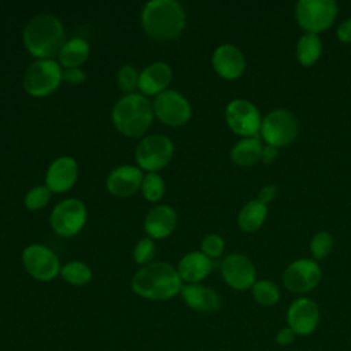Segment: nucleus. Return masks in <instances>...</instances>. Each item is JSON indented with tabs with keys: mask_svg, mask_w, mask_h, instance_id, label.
I'll return each instance as SVG.
<instances>
[{
	"mask_svg": "<svg viewBox=\"0 0 351 351\" xmlns=\"http://www.w3.org/2000/svg\"><path fill=\"white\" fill-rule=\"evenodd\" d=\"M134 293L148 300H167L181 292V278L171 265L152 262L143 266L132 277Z\"/></svg>",
	"mask_w": 351,
	"mask_h": 351,
	"instance_id": "nucleus-1",
	"label": "nucleus"
},
{
	"mask_svg": "<svg viewBox=\"0 0 351 351\" xmlns=\"http://www.w3.org/2000/svg\"><path fill=\"white\" fill-rule=\"evenodd\" d=\"M184 7L176 0H151L141 11V25L145 33L159 41L178 37L185 27Z\"/></svg>",
	"mask_w": 351,
	"mask_h": 351,
	"instance_id": "nucleus-2",
	"label": "nucleus"
},
{
	"mask_svg": "<svg viewBox=\"0 0 351 351\" xmlns=\"http://www.w3.org/2000/svg\"><path fill=\"white\" fill-rule=\"evenodd\" d=\"M22 36L25 48L40 59H51L66 43L60 19L51 14H38L30 18Z\"/></svg>",
	"mask_w": 351,
	"mask_h": 351,
	"instance_id": "nucleus-3",
	"label": "nucleus"
},
{
	"mask_svg": "<svg viewBox=\"0 0 351 351\" xmlns=\"http://www.w3.org/2000/svg\"><path fill=\"white\" fill-rule=\"evenodd\" d=\"M154 110L151 101L141 93L121 97L112 107L111 119L119 133L128 137L144 134L152 123Z\"/></svg>",
	"mask_w": 351,
	"mask_h": 351,
	"instance_id": "nucleus-4",
	"label": "nucleus"
},
{
	"mask_svg": "<svg viewBox=\"0 0 351 351\" xmlns=\"http://www.w3.org/2000/svg\"><path fill=\"white\" fill-rule=\"evenodd\" d=\"M337 15V4L333 0H300L295 7V16L307 33H319L329 27Z\"/></svg>",
	"mask_w": 351,
	"mask_h": 351,
	"instance_id": "nucleus-5",
	"label": "nucleus"
},
{
	"mask_svg": "<svg viewBox=\"0 0 351 351\" xmlns=\"http://www.w3.org/2000/svg\"><path fill=\"white\" fill-rule=\"evenodd\" d=\"M60 66L52 59H38L25 71L23 88L32 96H47L52 93L63 80Z\"/></svg>",
	"mask_w": 351,
	"mask_h": 351,
	"instance_id": "nucleus-6",
	"label": "nucleus"
},
{
	"mask_svg": "<svg viewBox=\"0 0 351 351\" xmlns=\"http://www.w3.org/2000/svg\"><path fill=\"white\" fill-rule=\"evenodd\" d=\"M298 132V118L288 110H273L262 119L261 134L269 145L277 148L288 145L296 138Z\"/></svg>",
	"mask_w": 351,
	"mask_h": 351,
	"instance_id": "nucleus-7",
	"label": "nucleus"
},
{
	"mask_svg": "<svg viewBox=\"0 0 351 351\" xmlns=\"http://www.w3.org/2000/svg\"><path fill=\"white\" fill-rule=\"evenodd\" d=\"M173 151V141L167 136L149 134L136 147L134 158L141 169L148 170V173H155L170 162Z\"/></svg>",
	"mask_w": 351,
	"mask_h": 351,
	"instance_id": "nucleus-8",
	"label": "nucleus"
},
{
	"mask_svg": "<svg viewBox=\"0 0 351 351\" xmlns=\"http://www.w3.org/2000/svg\"><path fill=\"white\" fill-rule=\"evenodd\" d=\"M86 221V208L80 199H64L59 202L49 217L52 229L63 236L70 237L77 234Z\"/></svg>",
	"mask_w": 351,
	"mask_h": 351,
	"instance_id": "nucleus-9",
	"label": "nucleus"
},
{
	"mask_svg": "<svg viewBox=\"0 0 351 351\" xmlns=\"http://www.w3.org/2000/svg\"><path fill=\"white\" fill-rule=\"evenodd\" d=\"M228 126L240 136L254 137L261 130L262 118L255 104L245 99L232 100L225 110Z\"/></svg>",
	"mask_w": 351,
	"mask_h": 351,
	"instance_id": "nucleus-10",
	"label": "nucleus"
},
{
	"mask_svg": "<svg viewBox=\"0 0 351 351\" xmlns=\"http://www.w3.org/2000/svg\"><path fill=\"white\" fill-rule=\"evenodd\" d=\"M152 110L156 118L170 126H181L191 117V104L184 95L177 90L166 89L156 95Z\"/></svg>",
	"mask_w": 351,
	"mask_h": 351,
	"instance_id": "nucleus-11",
	"label": "nucleus"
},
{
	"mask_svg": "<svg viewBox=\"0 0 351 351\" xmlns=\"http://www.w3.org/2000/svg\"><path fill=\"white\" fill-rule=\"evenodd\" d=\"M22 263L26 271L38 281H49L60 271L58 256L41 244L27 245L22 252Z\"/></svg>",
	"mask_w": 351,
	"mask_h": 351,
	"instance_id": "nucleus-12",
	"label": "nucleus"
},
{
	"mask_svg": "<svg viewBox=\"0 0 351 351\" xmlns=\"http://www.w3.org/2000/svg\"><path fill=\"white\" fill-rule=\"evenodd\" d=\"M321 281V269L313 259H296L287 266L282 273L285 288L293 293L313 291Z\"/></svg>",
	"mask_w": 351,
	"mask_h": 351,
	"instance_id": "nucleus-13",
	"label": "nucleus"
},
{
	"mask_svg": "<svg viewBox=\"0 0 351 351\" xmlns=\"http://www.w3.org/2000/svg\"><path fill=\"white\" fill-rule=\"evenodd\" d=\"M221 273L225 282L236 289L245 291L255 284V266L243 254H230L221 263Z\"/></svg>",
	"mask_w": 351,
	"mask_h": 351,
	"instance_id": "nucleus-14",
	"label": "nucleus"
},
{
	"mask_svg": "<svg viewBox=\"0 0 351 351\" xmlns=\"http://www.w3.org/2000/svg\"><path fill=\"white\" fill-rule=\"evenodd\" d=\"M288 326L296 336L311 335L319 324V307L308 298L295 299L287 311Z\"/></svg>",
	"mask_w": 351,
	"mask_h": 351,
	"instance_id": "nucleus-15",
	"label": "nucleus"
},
{
	"mask_svg": "<svg viewBox=\"0 0 351 351\" xmlns=\"http://www.w3.org/2000/svg\"><path fill=\"white\" fill-rule=\"evenodd\" d=\"M211 63L217 74L225 80H236L245 70V58L233 44L218 45L213 52Z\"/></svg>",
	"mask_w": 351,
	"mask_h": 351,
	"instance_id": "nucleus-16",
	"label": "nucleus"
},
{
	"mask_svg": "<svg viewBox=\"0 0 351 351\" xmlns=\"http://www.w3.org/2000/svg\"><path fill=\"white\" fill-rule=\"evenodd\" d=\"M78 176V165L71 156H59L48 167L45 174V185L51 192L69 191Z\"/></svg>",
	"mask_w": 351,
	"mask_h": 351,
	"instance_id": "nucleus-17",
	"label": "nucleus"
},
{
	"mask_svg": "<svg viewBox=\"0 0 351 351\" xmlns=\"http://www.w3.org/2000/svg\"><path fill=\"white\" fill-rule=\"evenodd\" d=\"M143 178L144 176L138 167L121 165L111 170L107 177L106 185L110 193L118 197H128L136 193L138 188H141Z\"/></svg>",
	"mask_w": 351,
	"mask_h": 351,
	"instance_id": "nucleus-18",
	"label": "nucleus"
},
{
	"mask_svg": "<svg viewBox=\"0 0 351 351\" xmlns=\"http://www.w3.org/2000/svg\"><path fill=\"white\" fill-rule=\"evenodd\" d=\"M181 296L185 304L197 313L210 314L215 313L221 307L219 295L214 289L202 284L182 285Z\"/></svg>",
	"mask_w": 351,
	"mask_h": 351,
	"instance_id": "nucleus-19",
	"label": "nucleus"
},
{
	"mask_svg": "<svg viewBox=\"0 0 351 351\" xmlns=\"http://www.w3.org/2000/svg\"><path fill=\"white\" fill-rule=\"evenodd\" d=\"M177 214L173 207L159 204L152 207L145 215L144 229L151 239H165L174 230Z\"/></svg>",
	"mask_w": 351,
	"mask_h": 351,
	"instance_id": "nucleus-20",
	"label": "nucleus"
},
{
	"mask_svg": "<svg viewBox=\"0 0 351 351\" xmlns=\"http://www.w3.org/2000/svg\"><path fill=\"white\" fill-rule=\"evenodd\" d=\"M173 71L165 62H154L147 66L138 77V89L144 95H159L166 90L171 81Z\"/></svg>",
	"mask_w": 351,
	"mask_h": 351,
	"instance_id": "nucleus-21",
	"label": "nucleus"
},
{
	"mask_svg": "<svg viewBox=\"0 0 351 351\" xmlns=\"http://www.w3.org/2000/svg\"><path fill=\"white\" fill-rule=\"evenodd\" d=\"M213 269L211 259L200 251H192L184 255L177 266V273L181 280L189 284H199L208 276Z\"/></svg>",
	"mask_w": 351,
	"mask_h": 351,
	"instance_id": "nucleus-22",
	"label": "nucleus"
},
{
	"mask_svg": "<svg viewBox=\"0 0 351 351\" xmlns=\"http://www.w3.org/2000/svg\"><path fill=\"white\" fill-rule=\"evenodd\" d=\"M263 145L256 136L245 137L234 144L230 151L232 160L239 166H252L262 158Z\"/></svg>",
	"mask_w": 351,
	"mask_h": 351,
	"instance_id": "nucleus-23",
	"label": "nucleus"
},
{
	"mask_svg": "<svg viewBox=\"0 0 351 351\" xmlns=\"http://www.w3.org/2000/svg\"><path fill=\"white\" fill-rule=\"evenodd\" d=\"M88 55H89V44L81 37L70 38L63 44V47L58 52L59 62L66 69H74L81 66L86 60Z\"/></svg>",
	"mask_w": 351,
	"mask_h": 351,
	"instance_id": "nucleus-24",
	"label": "nucleus"
},
{
	"mask_svg": "<svg viewBox=\"0 0 351 351\" xmlns=\"http://www.w3.org/2000/svg\"><path fill=\"white\" fill-rule=\"evenodd\" d=\"M267 217V208L263 203L258 200H251L243 206L239 213L237 222L241 230L244 232H255L258 230Z\"/></svg>",
	"mask_w": 351,
	"mask_h": 351,
	"instance_id": "nucleus-25",
	"label": "nucleus"
},
{
	"mask_svg": "<svg viewBox=\"0 0 351 351\" xmlns=\"http://www.w3.org/2000/svg\"><path fill=\"white\" fill-rule=\"evenodd\" d=\"M322 51L321 38L314 33H304L296 44V58L303 66H311L317 62Z\"/></svg>",
	"mask_w": 351,
	"mask_h": 351,
	"instance_id": "nucleus-26",
	"label": "nucleus"
},
{
	"mask_svg": "<svg viewBox=\"0 0 351 351\" xmlns=\"http://www.w3.org/2000/svg\"><path fill=\"white\" fill-rule=\"evenodd\" d=\"M60 276L71 285H85L92 278L90 267L81 261H70L60 267Z\"/></svg>",
	"mask_w": 351,
	"mask_h": 351,
	"instance_id": "nucleus-27",
	"label": "nucleus"
},
{
	"mask_svg": "<svg viewBox=\"0 0 351 351\" xmlns=\"http://www.w3.org/2000/svg\"><path fill=\"white\" fill-rule=\"evenodd\" d=\"M255 302L261 306L270 307L280 300V289L270 280H259L251 288Z\"/></svg>",
	"mask_w": 351,
	"mask_h": 351,
	"instance_id": "nucleus-28",
	"label": "nucleus"
},
{
	"mask_svg": "<svg viewBox=\"0 0 351 351\" xmlns=\"http://www.w3.org/2000/svg\"><path fill=\"white\" fill-rule=\"evenodd\" d=\"M141 192L149 202H158L165 192V182L156 173H148L141 182Z\"/></svg>",
	"mask_w": 351,
	"mask_h": 351,
	"instance_id": "nucleus-29",
	"label": "nucleus"
},
{
	"mask_svg": "<svg viewBox=\"0 0 351 351\" xmlns=\"http://www.w3.org/2000/svg\"><path fill=\"white\" fill-rule=\"evenodd\" d=\"M138 77L140 74L134 66L123 64L117 73V84L122 92L130 95L136 88H138Z\"/></svg>",
	"mask_w": 351,
	"mask_h": 351,
	"instance_id": "nucleus-30",
	"label": "nucleus"
},
{
	"mask_svg": "<svg viewBox=\"0 0 351 351\" xmlns=\"http://www.w3.org/2000/svg\"><path fill=\"white\" fill-rule=\"evenodd\" d=\"M333 237L328 232H317L310 241V251L315 259H324L332 252Z\"/></svg>",
	"mask_w": 351,
	"mask_h": 351,
	"instance_id": "nucleus-31",
	"label": "nucleus"
},
{
	"mask_svg": "<svg viewBox=\"0 0 351 351\" xmlns=\"http://www.w3.org/2000/svg\"><path fill=\"white\" fill-rule=\"evenodd\" d=\"M51 199V191L47 185H36L27 191L25 196V206L29 210L43 208Z\"/></svg>",
	"mask_w": 351,
	"mask_h": 351,
	"instance_id": "nucleus-32",
	"label": "nucleus"
},
{
	"mask_svg": "<svg viewBox=\"0 0 351 351\" xmlns=\"http://www.w3.org/2000/svg\"><path fill=\"white\" fill-rule=\"evenodd\" d=\"M155 250H156V248H155V243L152 241L151 237H144V239H141V240L136 244V247H134V250H133L134 262H136L137 265H143V266L151 263V261H152V258H154V255H155Z\"/></svg>",
	"mask_w": 351,
	"mask_h": 351,
	"instance_id": "nucleus-33",
	"label": "nucleus"
},
{
	"mask_svg": "<svg viewBox=\"0 0 351 351\" xmlns=\"http://www.w3.org/2000/svg\"><path fill=\"white\" fill-rule=\"evenodd\" d=\"M225 248L223 239L218 234H207L202 240V252L208 258H218Z\"/></svg>",
	"mask_w": 351,
	"mask_h": 351,
	"instance_id": "nucleus-34",
	"label": "nucleus"
},
{
	"mask_svg": "<svg viewBox=\"0 0 351 351\" xmlns=\"http://www.w3.org/2000/svg\"><path fill=\"white\" fill-rule=\"evenodd\" d=\"M296 339V335L295 332L289 328V326H284L281 328L277 335H276V341L282 346V347H287V346H291Z\"/></svg>",
	"mask_w": 351,
	"mask_h": 351,
	"instance_id": "nucleus-35",
	"label": "nucleus"
},
{
	"mask_svg": "<svg viewBox=\"0 0 351 351\" xmlns=\"http://www.w3.org/2000/svg\"><path fill=\"white\" fill-rule=\"evenodd\" d=\"M63 80L67 81V82H71V84H80L85 80V73L78 69V67H74V69H66L63 71Z\"/></svg>",
	"mask_w": 351,
	"mask_h": 351,
	"instance_id": "nucleus-36",
	"label": "nucleus"
},
{
	"mask_svg": "<svg viewBox=\"0 0 351 351\" xmlns=\"http://www.w3.org/2000/svg\"><path fill=\"white\" fill-rule=\"evenodd\" d=\"M276 193H277V188H276V185H271V184H269V185H265L261 191H259V193H258V202H261V203H263L265 206L267 204V203H270L274 197H276Z\"/></svg>",
	"mask_w": 351,
	"mask_h": 351,
	"instance_id": "nucleus-37",
	"label": "nucleus"
},
{
	"mask_svg": "<svg viewBox=\"0 0 351 351\" xmlns=\"http://www.w3.org/2000/svg\"><path fill=\"white\" fill-rule=\"evenodd\" d=\"M337 38L343 43H351V18L340 23L337 27Z\"/></svg>",
	"mask_w": 351,
	"mask_h": 351,
	"instance_id": "nucleus-38",
	"label": "nucleus"
},
{
	"mask_svg": "<svg viewBox=\"0 0 351 351\" xmlns=\"http://www.w3.org/2000/svg\"><path fill=\"white\" fill-rule=\"evenodd\" d=\"M277 151H278L277 147H273V145L266 144V145L263 147V149H262V158H261V160H262L265 165L271 163V162L276 159V156H277Z\"/></svg>",
	"mask_w": 351,
	"mask_h": 351,
	"instance_id": "nucleus-39",
	"label": "nucleus"
}]
</instances>
